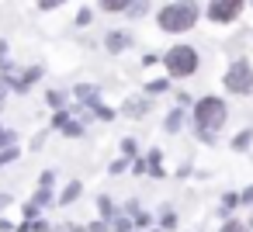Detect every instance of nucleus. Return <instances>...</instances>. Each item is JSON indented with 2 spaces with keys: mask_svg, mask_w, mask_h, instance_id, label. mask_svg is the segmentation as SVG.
I'll use <instances>...</instances> for the list:
<instances>
[{
  "mask_svg": "<svg viewBox=\"0 0 253 232\" xmlns=\"http://www.w3.org/2000/svg\"><path fill=\"white\" fill-rule=\"evenodd\" d=\"M222 232H246V225H243V222H225Z\"/></svg>",
  "mask_w": 253,
  "mask_h": 232,
  "instance_id": "6e6552de",
  "label": "nucleus"
},
{
  "mask_svg": "<svg viewBox=\"0 0 253 232\" xmlns=\"http://www.w3.org/2000/svg\"><path fill=\"white\" fill-rule=\"evenodd\" d=\"M77 194H80V184H70V187H66V194H63V197H59V201H73V197H77Z\"/></svg>",
  "mask_w": 253,
  "mask_h": 232,
  "instance_id": "0eeeda50",
  "label": "nucleus"
},
{
  "mask_svg": "<svg viewBox=\"0 0 253 232\" xmlns=\"http://www.w3.org/2000/svg\"><path fill=\"white\" fill-rule=\"evenodd\" d=\"M59 232H80L77 225H59Z\"/></svg>",
  "mask_w": 253,
  "mask_h": 232,
  "instance_id": "9b49d317",
  "label": "nucleus"
},
{
  "mask_svg": "<svg viewBox=\"0 0 253 232\" xmlns=\"http://www.w3.org/2000/svg\"><path fill=\"white\" fill-rule=\"evenodd\" d=\"M194 21H198V7L187 4V0H180V4H170V7L160 14V28H163V32H187Z\"/></svg>",
  "mask_w": 253,
  "mask_h": 232,
  "instance_id": "f257e3e1",
  "label": "nucleus"
},
{
  "mask_svg": "<svg viewBox=\"0 0 253 232\" xmlns=\"http://www.w3.org/2000/svg\"><path fill=\"white\" fill-rule=\"evenodd\" d=\"M239 11H243V0H211V7H208V14L215 21H232Z\"/></svg>",
  "mask_w": 253,
  "mask_h": 232,
  "instance_id": "39448f33",
  "label": "nucleus"
},
{
  "mask_svg": "<svg viewBox=\"0 0 253 232\" xmlns=\"http://www.w3.org/2000/svg\"><path fill=\"white\" fill-rule=\"evenodd\" d=\"M163 63H167L170 77H191V73L198 70V52L187 49V45H177V49H170V56H167Z\"/></svg>",
  "mask_w": 253,
  "mask_h": 232,
  "instance_id": "f03ea898",
  "label": "nucleus"
},
{
  "mask_svg": "<svg viewBox=\"0 0 253 232\" xmlns=\"http://www.w3.org/2000/svg\"><path fill=\"white\" fill-rule=\"evenodd\" d=\"M0 204H7V197H4V201H0Z\"/></svg>",
  "mask_w": 253,
  "mask_h": 232,
  "instance_id": "f8f14e48",
  "label": "nucleus"
},
{
  "mask_svg": "<svg viewBox=\"0 0 253 232\" xmlns=\"http://www.w3.org/2000/svg\"><path fill=\"white\" fill-rule=\"evenodd\" d=\"M42 7H56V4H63V0H39Z\"/></svg>",
  "mask_w": 253,
  "mask_h": 232,
  "instance_id": "9d476101",
  "label": "nucleus"
},
{
  "mask_svg": "<svg viewBox=\"0 0 253 232\" xmlns=\"http://www.w3.org/2000/svg\"><path fill=\"white\" fill-rule=\"evenodd\" d=\"M108 45H111V49H122V45H125V39H122V35H118V39L111 35V39H108Z\"/></svg>",
  "mask_w": 253,
  "mask_h": 232,
  "instance_id": "1a4fd4ad",
  "label": "nucleus"
},
{
  "mask_svg": "<svg viewBox=\"0 0 253 232\" xmlns=\"http://www.w3.org/2000/svg\"><path fill=\"white\" fill-rule=\"evenodd\" d=\"M225 87H229L232 94H250V90H253V66H250L246 59H236V63L229 66V73H225Z\"/></svg>",
  "mask_w": 253,
  "mask_h": 232,
  "instance_id": "20e7f679",
  "label": "nucleus"
},
{
  "mask_svg": "<svg viewBox=\"0 0 253 232\" xmlns=\"http://www.w3.org/2000/svg\"><path fill=\"white\" fill-rule=\"evenodd\" d=\"M194 118H198V128L211 132V128H218V125L225 121V104H222L218 97H205V101H198Z\"/></svg>",
  "mask_w": 253,
  "mask_h": 232,
  "instance_id": "7ed1b4c3",
  "label": "nucleus"
},
{
  "mask_svg": "<svg viewBox=\"0 0 253 232\" xmlns=\"http://www.w3.org/2000/svg\"><path fill=\"white\" fill-rule=\"evenodd\" d=\"M101 7H104V11H125L128 0H101Z\"/></svg>",
  "mask_w": 253,
  "mask_h": 232,
  "instance_id": "423d86ee",
  "label": "nucleus"
}]
</instances>
